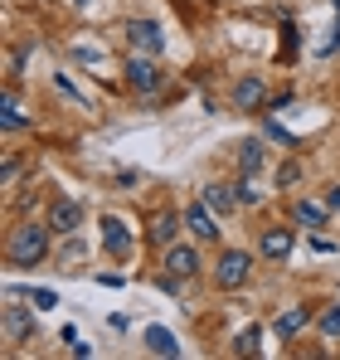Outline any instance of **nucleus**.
<instances>
[{
	"label": "nucleus",
	"mask_w": 340,
	"mask_h": 360,
	"mask_svg": "<svg viewBox=\"0 0 340 360\" xmlns=\"http://www.w3.org/2000/svg\"><path fill=\"white\" fill-rule=\"evenodd\" d=\"M44 253H49V224H20L5 243L10 268H34V263H44Z\"/></svg>",
	"instance_id": "obj_1"
},
{
	"label": "nucleus",
	"mask_w": 340,
	"mask_h": 360,
	"mask_svg": "<svg viewBox=\"0 0 340 360\" xmlns=\"http://www.w3.org/2000/svg\"><path fill=\"white\" fill-rule=\"evenodd\" d=\"M126 83H131L136 93H156V88L166 83V68L156 63V54H136V59L126 63Z\"/></svg>",
	"instance_id": "obj_2"
},
{
	"label": "nucleus",
	"mask_w": 340,
	"mask_h": 360,
	"mask_svg": "<svg viewBox=\"0 0 340 360\" xmlns=\"http://www.w3.org/2000/svg\"><path fill=\"white\" fill-rule=\"evenodd\" d=\"M248 268H253V258H248V253H243V248H228L224 258H219V268H214V283H219V288H243V283H248Z\"/></svg>",
	"instance_id": "obj_3"
},
{
	"label": "nucleus",
	"mask_w": 340,
	"mask_h": 360,
	"mask_svg": "<svg viewBox=\"0 0 340 360\" xmlns=\"http://www.w3.org/2000/svg\"><path fill=\"white\" fill-rule=\"evenodd\" d=\"M126 44H131L136 54H161V49H166V34H161L156 20H131V25H126Z\"/></svg>",
	"instance_id": "obj_4"
},
{
	"label": "nucleus",
	"mask_w": 340,
	"mask_h": 360,
	"mask_svg": "<svg viewBox=\"0 0 340 360\" xmlns=\"http://www.w3.org/2000/svg\"><path fill=\"white\" fill-rule=\"evenodd\" d=\"M0 331H5V341L15 346V341H25L30 331H34V311L30 307H20V302H5V311H0Z\"/></svg>",
	"instance_id": "obj_5"
},
{
	"label": "nucleus",
	"mask_w": 340,
	"mask_h": 360,
	"mask_svg": "<svg viewBox=\"0 0 340 360\" xmlns=\"http://www.w3.org/2000/svg\"><path fill=\"white\" fill-rule=\"evenodd\" d=\"M103 248L112 253V258H131V229H126V219H117V214H107L103 219Z\"/></svg>",
	"instance_id": "obj_6"
},
{
	"label": "nucleus",
	"mask_w": 340,
	"mask_h": 360,
	"mask_svg": "<svg viewBox=\"0 0 340 360\" xmlns=\"http://www.w3.org/2000/svg\"><path fill=\"white\" fill-rule=\"evenodd\" d=\"M78 224H83V205H78V200H54L49 229H54V234H78Z\"/></svg>",
	"instance_id": "obj_7"
},
{
	"label": "nucleus",
	"mask_w": 340,
	"mask_h": 360,
	"mask_svg": "<svg viewBox=\"0 0 340 360\" xmlns=\"http://www.w3.org/2000/svg\"><path fill=\"white\" fill-rule=\"evenodd\" d=\"M166 273H175V278H195V273H200V253H195L190 243H170L166 248Z\"/></svg>",
	"instance_id": "obj_8"
},
{
	"label": "nucleus",
	"mask_w": 340,
	"mask_h": 360,
	"mask_svg": "<svg viewBox=\"0 0 340 360\" xmlns=\"http://www.w3.org/2000/svg\"><path fill=\"white\" fill-rule=\"evenodd\" d=\"M185 224H190V234H195V239H219V224H214V214H209V205H190V214H185Z\"/></svg>",
	"instance_id": "obj_9"
},
{
	"label": "nucleus",
	"mask_w": 340,
	"mask_h": 360,
	"mask_svg": "<svg viewBox=\"0 0 340 360\" xmlns=\"http://www.w3.org/2000/svg\"><path fill=\"white\" fill-rule=\"evenodd\" d=\"M204 205H209L214 214H233V205H238V185H204Z\"/></svg>",
	"instance_id": "obj_10"
},
{
	"label": "nucleus",
	"mask_w": 340,
	"mask_h": 360,
	"mask_svg": "<svg viewBox=\"0 0 340 360\" xmlns=\"http://www.w3.org/2000/svg\"><path fill=\"white\" fill-rule=\"evenodd\" d=\"M258 248H263V258H273V263H282V258H292V234H287V229H268Z\"/></svg>",
	"instance_id": "obj_11"
},
{
	"label": "nucleus",
	"mask_w": 340,
	"mask_h": 360,
	"mask_svg": "<svg viewBox=\"0 0 340 360\" xmlns=\"http://www.w3.org/2000/svg\"><path fill=\"white\" fill-rule=\"evenodd\" d=\"M0 127H5V131H25V127H30V112L20 108L15 93H5V103H0Z\"/></svg>",
	"instance_id": "obj_12"
},
{
	"label": "nucleus",
	"mask_w": 340,
	"mask_h": 360,
	"mask_svg": "<svg viewBox=\"0 0 340 360\" xmlns=\"http://www.w3.org/2000/svg\"><path fill=\"white\" fill-rule=\"evenodd\" d=\"M146 351H156V356L175 360V356H180V341L170 336L166 326H146Z\"/></svg>",
	"instance_id": "obj_13"
},
{
	"label": "nucleus",
	"mask_w": 340,
	"mask_h": 360,
	"mask_svg": "<svg viewBox=\"0 0 340 360\" xmlns=\"http://www.w3.org/2000/svg\"><path fill=\"white\" fill-rule=\"evenodd\" d=\"M180 224H185V219H175L170 210H161V214L151 219V243H175V234H180Z\"/></svg>",
	"instance_id": "obj_14"
},
{
	"label": "nucleus",
	"mask_w": 340,
	"mask_h": 360,
	"mask_svg": "<svg viewBox=\"0 0 340 360\" xmlns=\"http://www.w3.org/2000/svg\"><path fill=\"white\" fill-rule=\"evenodd\" d=\"M263 98H268V88H263V78H243V83L233 88V103H238V108H258Z\"/></svg>",
	"instance_id": "obj_15"
},
{
	"label": "nucleus",
	"mask_w": 340,
	"mask_h": 360,
	"mask_svg": "<svg viewBox=\"0 0 340 360\" xmlns=\"http://www.w3.org/2000/svg\"><path fill=\"white\" fill-rule=\"evenodd\" d=\"M263 161H268V146L263 141H243L238 146V166L243 171H263Z\"/></svg>",
	"instance_id": "obj_16"
},
{
	"label": "nucleus",
	"mask_w": 340,
	"mask_h": 360,
	"mask_svg": "<svg viewBox=\"0 0 340 360\" xmlns=\"http://www.w3.org/2000/svg\"><path fill=\"white\" fill-rule=\"evenodd\" d=\"M306 321H311V311H306V307H292V311H282V316H277V336H296Z\"/></svg>",
	"instance_id": "obj_17"
},
{
	"label": "nucleus",
	"mask_w": 340,
	"mask_h": 360,
	"mask_svg": "<svg viewBox=\"0 0 340 360\" xmlns=\"http://www.w3.org/2000/svg\"><path fill=\"white\" fill-rule=\"evenodd\" d=\"M268 190H263V180H258V171H243V180H238V200L243 205H258Z\"/></svg>",
	"instance_id": "obj_18"
},
{
	"label": "nucleus",
	"mask_w": 340,
	"mask_h": 360,
	"mask_svg": "<svg viewBox=\"0 0 340 360\" xmlns=\"http://www.w3.org/2000/svg\"><path fill=\"white\" fill-rule=\"evenodd\" d=\"M233 351H238V356H258V351H263V331H258V326H243L238 341H233Z\"/></svg>",
	"instance_id": "obj_19"
},
{
	"label": "nucleus",
	"mask_w": 340,
	"mask_h": 360,
	"mask_svg": "<svg viewBox=\"0 0 340 360\" xmlns=\"http://www.w3.org/2000/svg\"><path fill=\"white\" fill-rule=\"evenodd\" d=\"M296 219H301L306 229H316V224H326V205H316V200H301V205H296Z\"/></svg>",
	"instance_id": "obj_20"
},
{
	"label": "nucleus",
	"mask_w": 340,
	"mask_h": 360,
	"mask_svg": "<svg viewBox=\"0 0 340 360\" xmlns=\"http://www.w3.org/2000/svg\"><path fill=\"white\" fill-rule=\"evenodd\" d=\"M73 59L88 63V68H98V73L107 68V59H103V49H98V44H73Z\"/></svg>",
	"instance_id": "obj_21"
},
{
	"label": "nucleus",
	"mask_w": 340,
	"mask_h": 360,
	"mask_svg": "<svg viewBox=\"0 0 340 360\" xmlns=\"http://www.w3.org/2000/svg\"><path fill=\"white\" fill-rule=\"evenodd\" d=\"M54 88L63 93V98H73V108H88V98L73 88V78H68V73H54Z\"/></svg>",
	"instance_id": "obj_22"
},
{
	"label": "nucleus",
	"mask_w": 340,
	"mask_h": 360,
	"mask_svg": "<svg viewBox=\"0 0 340 360\" xmlns=\"http://www.w3.org/2000/svg\"><path fill=\"white\" fill-rule=\"evenodd\" d=\"M30 307L49 311V307H58V292H54V288H30Z\"/></svg>",
	"instance_id": "obj_23"
},
{
	"label": "nucleus",
	"mask_w": 340,
	"mask_h": 360,
	"mask_svg": "<svg viewBox=\"0 0 340 360\" xmlns=\"http://www.w3.org/2000/svg\"><path fill=\"white\" fill-rule=\"evenodd\" d=\"M63 341H68V351H73V356H93V346H88V341H83L73 326H63Z\"/></svg>",
	"instance_id": "obj_24"
},
{
	"label": "nucleus",
	"mask_w": 340,
	"mask_h": 360,
	"mask_svg": "<svg viewBox=\"0 0 340 360\" xmlns=\"http://www.w3.org/2000/svg\"><path fill=\"white\" fill-rule=\"evenodd\" d=\"M321 331H326V336H340V307H331V311L321 316Z\"/></svg>",
	"instance_id": "obj_25"
},
{
	"label": "nucleus",
	"mask_w": 340,
	"mask_h": 360,
	"mask_svg": "<svg viewBox=\"0 0 340 360\" xmlns=\"http://www.w3.org/2000/svg\"><path fill=\"white\" fill-rule=\"evenodd\" d=\"M268 136H273V141H282V146H296V136H292L287 127H277V122H268Z\"/></svg>",
	"instance_id": "obj_26"
},
{
	"label": "nucleus",
	"mask_w": 340,
	"mask_h": 360,
	"mask_svg": "<svg viewBox=\"0 0 340 360\" xmlns=\"http://www.w3.org/2000/svg\"><path fill=\"white\" fill-rule=\"evenodd\" d=\"M73 263H83V243H78V239L63 248V268H73Z\"/></svg>",
	"instance_id": "obj_27"
},
{
	"label": "nucleus",
	"mask_w": 340,
	"mask_h": 360,
	"mask_svg": "<svg viewBox=\"0 0 340 360\" xmlns=\"http://www.w3.org/2000/svg\"><path fill=\"white\" fill-rule=\"evenodd\" d=\"M296 176H301V166H296V161H287L282 171H277V180H282V185H292V180H296Z\"/></svg>",
	"instance_id": "obj_28"
},
{
	"label": "nucleus",
	"mask_w": 340,
	"mask_h": 360,
	"mask_svg": "<svg viewBox=\"0 0 340 360\" xmlns=\"http://www.w3.org/2000/svg\"><path fill=\"white\" fill-rule=\"evenodd\" d=\"M20 176V161H5V166H0V180H5V185H10V180Z\"/></svg>",
	"instance_id": "obj_29"
},
{
	"label": "nucleus",
	"mask_w": 340,
	"mask_h": 360,
	"mask_svg": "<svg viewBox=\"0 0 340 360\" xmlns=\"http://www.w3.org/2000/svg\"><path fill=\"white\" fill-rule=\"evenodd\" d=\"M331 210H340V185H336V190H331Z\"/></svg>",
	"instance_id": "obj_30"
},
{
	"label": "nucleus",
	"mask_w": 340,
	"mask_h": 360,
	"mask_svg": "<svg viewBox=\"0 0 340 360\" xmlns=\"http://www.w3.org/2000/svg\"><path fill=\"white\" fill-rule=\"evenodd\" d=\"M331 5H336V15H340V0H331Z\"/></svg>",
	"instance_id": "obj_31"
},
{
	"label": "nucleus",
	"mask_w": 340,
	"mask_h": 360,
	"mask_svg": "<svg viewBox=\"0 0 340 360\" xmlns=\"http://www.w3.org/2000/svg\"><path fill=\"white\" fill-rule=\"evenodd\" d=\"M73 5H88V0H73Z\"/></svg>",
	"instance_id": "obj_32"
}]
</instances>
